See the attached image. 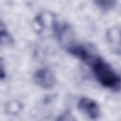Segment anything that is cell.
Returning <instances> with one entry per match:
<instances>
[{
	"mask_svg": "<svg viewBox=\"0 0 121 121\" xmlns=\"http://www.w3.org/2000/svg\"><path fill=\"white\" fill-rule=\"evenodd\" d=\"M78 110L91 119H97L100 115V109L98 104L90 97L83 96L78 102Z\"/></svg>",
	"mask_w": 121,
	"mask_h": 121,
	"instance_id": "2",
	"label": "cell"
},
{
	"mask_svg": "<svg viewBox=\"0 0 121 121\" xmlns=\"http://www.w3.org/2000/svg\"><path fill=\"white\" fill-rule=\"evenodd\" d=\"M67 51L72 54L73 56L77 57L78 59L81 60L82 61L86 63H90L91 60L95 58V55H94L87 47H85L83 44H78V43H71L67 46Z\"/></svg>",
	"mask_w": 121,
	"mask_h": 121,
	"instance_id": "5",
	"label": "cell"
},
{
	"mask_svg": "<svg viewBox=\"0 0 121 121\" xmlns=\"http://www.w3.org/2000/svg\"><path fill=\"white\" fill-rule=\"evenodd\" d=\"M94 2L98 8L106 11L114 9L116 5V0H94Z\"/></svg>",
	"mask_w": 121,
	"mask_h": 121,
	"instance_id": "6",
	"label": "cell"
},
{
	"mask_svg": "<svg viewBox=\"0 0 121 121\" xmlns=\"http://www.w3.org/2000/svg\"><path fill=\"white\" fill-rule=\"evenodd\" d=\"M106 40L110 49L116 55H121V26H113L106 32Z\"/></svg>",
	"mask_w": 121,
	"mask_h": 121,
	"instance_id": "3",
	"label": "cell"
},
{
	"mask_svg": "<svg viewBox=\"0 0 121 121\" xmlns=\"http://www.w3.org/2000/svg\"><path fill=\"white\" fill-rule=\"evenodd\" d=\"M34 81L43 89H50L56 82L53 72L48 68H41L34 74Z\"/></svg>",
	"mask_w": 121,
	"mask_h": 121,
	"instance_id": "4",
	"label": "cell"
},
{
	"mask_svg": "<svg viewBox=\"0 0 121 121\" xmlns=\"http://www.w3.org/2000/svg\"><path fill=\"white\" fill-rule=\"evenodd\" d=\"M89 64L92 66V70L95 78L103 87L108 89L119 88L121 84V78L119 75L104 60L95 56Z\"/></svg>",
	"mask_w": 121,
	"mask_h": 121,
	"instance_id": "1",
	"label": "cell"
},
{
	"mask_svg": "<svg viewBox=\"0 0 121 121\" xmlns=\"http://www.w3.org/2000/svg\"><path fill=\"white\" fill-rule=\"evenodd\" d=\"M5 41H7V44L12 43V39H11V37L9 36V32H8V31L6 32L5 26H4V24L2 23V25H1V42H2V43H4Z\"/></svg>",
	"mask_w": 121,
	"mask_h": 121,
	"instance_id": "7",
	"label": "cell"
}]
</instances>
